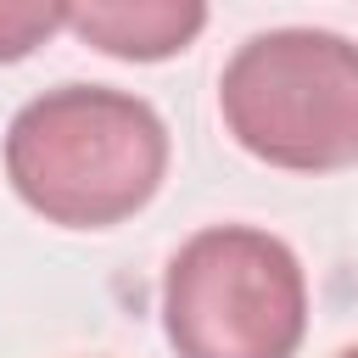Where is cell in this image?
I'll list each match as a JSON object with an SVG mask.
<instances>
[{
	"label": "cell",
	"instance_id": "cell-3",
	"mask_svg": "<svg viewBox=\"0 0 358 358\" xmlns=\"http://www.w3.org/2000/svg\"><path fill=\"white\" fill-rule=\"evenodd\" d=\"M162 330L179 358H296L308 330L296 252L257 224L196 229L162 274Z\"/></svg>",
	"mask_w": 358,
	"mask_h": 358
},
{
	"label": "cell",
	"instance_id": "cell-5",
	"mask_svg": "<svg viewBox=\"0 0 358 358\" xmlns=\"http://www.w3.org/2000/svg\"><path fill=\"white\" fill-rule=\"evenodd\" d=\"M67 6L56 0H0V62H22L34 45H45L62 28Z\"/></svg>",
	"mask_w": 358,
	"mask_h": 358
},
{
	"label": "cell",
	"instance_id": "cell-4",
	"mask_svg": "<svg viewBox=\"0 0 358 358\" xmlns=\"http://www.w3.org/2000/svg\"><path fill=\"white\" fill-rule=\"evenodd\" d=\"M62 28H73L84 45L123 62H162L207 28V6L201 0H78L67 6Z\"/></svg>",
	"mask_w": 358,
	"mask_h": 358
},
{
	"label": "cell",
	"instance_id": "cell-6",
	"mask_svg": "<svg viewBox=\"0 0 358 358\" xmlns=\"http://www.w3.org/2000/svg\"><path fill=\"white\" fill-rule=\"evenodd\" d=\"M341 358H352V352H341Z\"/></svg>",
	"mask_w": 358,
	"mask_h": 358
},
{
	"label": "cell",
	"instance_id": "cell-2",
	"mask_svg": "<svg viewBox=\"0 0 358 358\" xmlns=\"http://www.w3.org/2000/svg\"><path fill=\"white\" fill-rule=\"evenodd\" d=\"M218 112L257 162L341 173L358 162V50L330 28L252 34L224 62Z\"/></svg>",
	"mask_w": 358,
	"mask_h": 358
},
{
	"label": "cell",
	"instance_id": "cell-1",
	"mask_svg": "<svg viewBox=\"0 0 358 358\" xmlns=\"http://www.w3.org/2000/svg\"><path fill=\"white\" fill-rule=\"evenodd\" d=\"M162 173L168 129L157 106L112 84L45 90L6 129L11 190L62 229H112L134 218Z\"/></svg>",
	"mask_w": 358,
	"mask_h": 358
}]
</instances>
